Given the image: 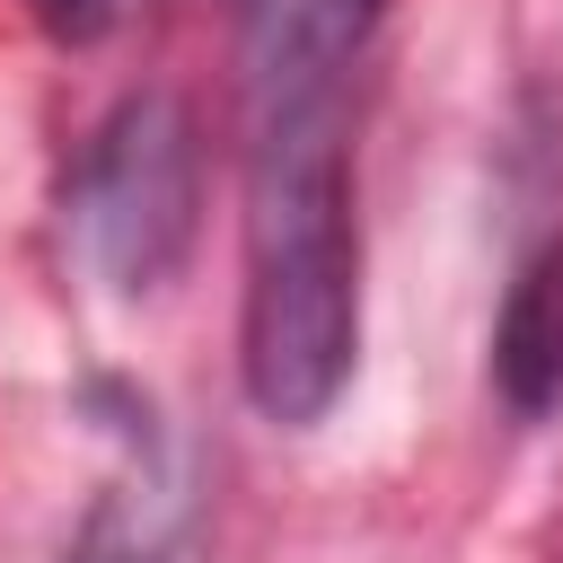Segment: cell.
Instances as JSON below:
<instances>
[{
  "mask_svg": "<svg viewBox=\"0 0 563 563\" xmlns=\"http://www.w3.org/2000/svg\"><path fill=\"white\" fill-rule=\"evenodd\" d=\"M343 70L334 53H255V158H246V317L238 369L264 422L308 431L334 413L361 361V229L343 176Z\"/></svg>",
  "mask_w": 563,
  "mask_h": 563,
  "instance_id": "6da1fadb",
  "label": "cell"
},
{
  "mask_svg": "<svg viewBox=\"0 0 563 563\" xmlns=\"http://www.w3.org/2000/svg\"><path fill=\"white\" fill-rule=\"evenodd\" d=\"M202 211V150L194 114L167 88H141L106 114V132L79 158V238L114 290H150L194 246Z\"/></svg>",
  "mask_w": 563,
  "mask_h": 563,
  "instance_id": "7a4b0ae2",
  "label": "cell"
},
{
  "mask_svg": "<svg viewBox=\"0 0 563 563\" xmlns=\"http://www.w3.org/2000/svg\"><path fill=\"white\" fill-rule=\"evenodd\" d=\"M493 378L519 413L563 405V238L519 264V282L501 299V325H493Z\"/></svg>",
  "mask_w": 563,
  "mask_h": 563,
  "instance_id": "3957f363",
  "label": "cell"
},
{
  "mask_svg": "<svg viewBox=\"0 0 563 563\" xmlns=\"http://www.w3.org/2000/svg\"><path fill=\"white\" fill-rule=\"evenodd\" d=\"M70 563H202L194 554V528H185V510L167 501V493H114L97 519H88V537L70 545Z\"/></svg>",
  "mask_w": 563,
  "mask_h": 563,
  "instance_id": "277c9868",
  "label": "cell"
},
{
  "mask_svg": "<svg viewBox=\"0 0 563 563\" xmlns=\"http://www.w3.org/2000/svg\"><path fill=\"white\" fill-rule=\"evenodd\" d=\"M35 9V26L53 35V44H97L114 18H123V0H26Z\"/></svg>",
  "mask_w": 563,
  "mask_h": 563,
  "instance_id": "5b68a950",
  "label": "cell"
}]
</instances>
